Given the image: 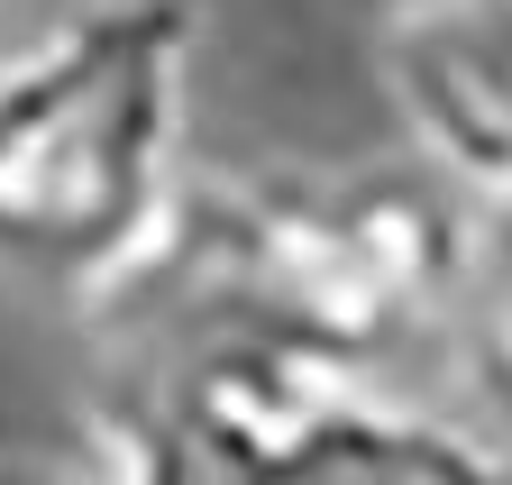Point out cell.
Here are the masks:
<instances>
[{"mask_svg":"<svg viewBox=\"0 0 512 485\" xmlns=\"http://www.w3.org/2000/svg\"><path fill=\"white\" fill-rule=\"evenodd\" d=\"M476 202L448 174H202L101 302L165 339H238L366 376L448 330Z\"/></svg>","mask_w":512,"mask_h":485,"instance_id":"cell-1","label":"cell"},{"mask_svg":"<svg viewBox=\"0 0 512 485\" xmlns=\"http://www.w3.org/2000/svg\"><path fill=\"white\" fill-rule=\"evenodd\" d=\"M192 0H83L0 65V266L110 293L183 202Z\"/></svg>","mask_w":512,"mask_h":485,"instance_id":"cell-2","label":"cell"},{"mask_svg":"<svg viewBox=\"0 0 512 485\" xmlns=\"http://www.w3.org/2000/svg\"><path fill=\"white\" fill-rule=\"evenodd\" d=\"M101 485H512V467L458 421L366 394V376L192 339L101 412Z\"/></svg>","mask_w":512,"mask_h":485,"instance_id":"cell-3","label":"cell"},{"mask_svg":"<svg viewBox=\"0 0 512 485\" xmlns=\"http://www.w3.org/2000/svg\"><path fill=\"white\" fill-rule=\"evenodd\" d=\"M384 83L467 202H512V0H403Z\"/></svg>","mask_w":512,"mask_h":485,"instance_id":"cell-4","label":"cell"},{"mask_svg":"<svg viewBox=\"0 0 512 485\" xmlns=\"http://www.w3.org/2000/svg\"><path fill=\"white\" fill-rule=\"evenodd\" d=\"M467 385L512 421V202H476L467 229V275H458V312H448Z\"/></svg>","mask_w":512,"mask_h":485,"instance_id":"cell-5","label":"cell"},{"mask_svg":"<svg viewBox=\"0 0 512 485\" xmlns=\"http://www.w3.org/2000/svg\"><path fill=\"white\" fill-rule=\"evenodd\" d=\"M0 485H74V476H0Z\"/></svg>","mask_w":512,"mask_h":485,"instance_id":"cell-6","label":"cell"}]
</instances>
